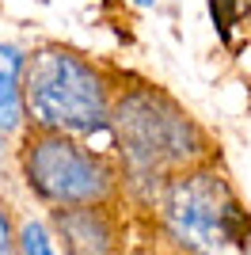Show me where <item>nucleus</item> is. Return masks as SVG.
<instances>
[{
    "instance_id": "1",
    "label": "nucleus",
    "mask_w": 251,
    "mask_h": 255,
    "mask_svg": "<svg viewBox=\"0 0 251 255\" xmlns=\"http://www.w3.org/2000/svg\"><path fill=\"white\" fill-rule=\"evenodd\" d=\"M111 141L122 187H129L145 202H156L171 175L209 164L213 152L198 118L164 88L145 80H133L129 88L115 92Z\"/></svg>"
},
{
    "instance_id": "2",
    "label": "nucleus",
    "mask_w": 251,
    "mask_h": 255,
    "mask_svg": "<svg viewBox=\"0 0 251 255\" xmlns=\"http://www.w3.org/2000/svg\"><path fill=\"white\" fill-rule=\"evenodd\" d=\"M27 129L65 133L76 141L111 137L115 84L103 65L61 42H42L27 57L23 76Z\"/></svg>"
},
{
    "instance_id": "3",
    "label": "nucleus",
    "mask_w": 251,
    "mask_h": 255,
    "mask_svg": "<svg viewBox=\"0 0 251 255\" xmlns=\"http://www.w3.org/2000/svg\"><path fill=\"white\" fill-rule=\"evenodd\" d=\"M152 206L164 236L187 255H217L225 248H240L251 233V217L240 206L236 187L213 164L171 175Z\"/></svg>"
},
{
    "instance_id": "4",
    "label": "nucleus",
    "mask_w": 251,
    "mask_h": 255,
    "mask_svg": "<svg viewBox=\"0 0 251 255\" xmlns=\"http://www.w3.org/2000/svg\"><path fill=\"white\" fill-rule=\"evenodd\" d=\"M15 164H19L23 187L31 191V198L50 210L111 206V198L122 187L115 156L92 149L88 141L65 137V133L23 129Z\"/></svg>"
},
{
    "instance_id": "5",
    "label": "nucleus",
    "mask_w": 251,
    "mask_h": 255,
    "mask_svg": "<svg viewBox=\"0 0 251 255\" xmlns=\"http://www.w3.org/2000/svg\"><path fill=\"white\" fill-rule=\"evenodd\" d=\"M50 233L65 255H115L118 252V225L111 206H69L50 210Z\"/></svg>"
},
{
    "instance_id": "6",
    "label": "nucleus",
    "mask_w": 251,
    "mask_h": 255,
    "mask_svg": "<svg viewBox=\"0 0 251 255\" xmlns=\"http://www.w3.org/2000/svg\"><path fill=\"white\" fill-rule=\"evenodd\" d=\"M27 57L19 42H0V133L4 137H23L27 129V107H23V76H27Z\"/></svg>"
},
{
    "instance_id": "7",
    "label": "nucleus",
    "mask_w": 251,
    "mask_h": 255,
    "mask_svg": "<svg viewBox=\"0 0 251 255\" xmlns=\"http://www.w3.org/2000/svg\"><path fill=\"white\" fill-rule=\"evenodd\" d=\"M15 248L19 255H61L57 240H53L50 225L38 221V217H23L19 229H15Z\"/></svg>"
},
{
    "instance_id": "8",
    "label": "nucleus",
    "mask_w": 251,
    "mask_h": 255,
    "mask_svg": "<svg viewBox=\"0 0 251 255\" xmlns=\"http://www.w3.org/2000/svg\"><path fill=\"white\" fill-rule=\"evenodd\" d=\"M209 15L217 23L221 38L229 42V31H232V15H236V0H209Z\"/></svg>"
},
{
    "instance_id": "9",
    "label": "nucleus",
    "mask_w": 251,
    "mask_h": 255,
    "mask_svg": "<svg viewBox=\"0 0 251 255\" xmlns=\"http://www.w3.org/2000/svg\"><path fill=\"white\" fill-rule=\"evenodd\" d=\"M0 255H19V248H15V225H11L4 206H0Z\"/></svg>"
},
{
    "instance_id": "10",
    "label": "nucleus",
    "mask_w": 251,
    "mask_h": 255,
    "mask_svg": "<svg viewBox=\"0 0 251 255\" xmlns=\"http://www.w3.org/2000/svg\"><path fill=\"white\" fill-rule=\"evenodd\" d=\"M8 152H11V141L0 133V160H8Z\"/></svg>"
},
{
    "instance_id": "11",
    "label": "nucleus",
    "mask_w": 251,
    "mask_h": 255,
    "mask_svg": "<svg viewBox=\"0 0 251 255\" xmlns=\"http://www.w3.org/2000/svg\"><path fill=\"white\" fill-rule=\"evenodd\" d=\"M240 255H251V233L244 236V244H240Z\"/></svg>"
},
{
    "instance_id": "12",
    "label": "nucleus",
    "mask_w": 251,
    "mask_h": 255,
    "mask_svg": "<svg viewBox=\"0 0 251 255\" xmlns=\"http://www.w3.org/2000/svg\"><path fill=\"white\" fill-rule=\"evenodd\" d=\"M137 4H141V8H152V4H156V0H137Z\"/></svg>"
}]
</instances>
